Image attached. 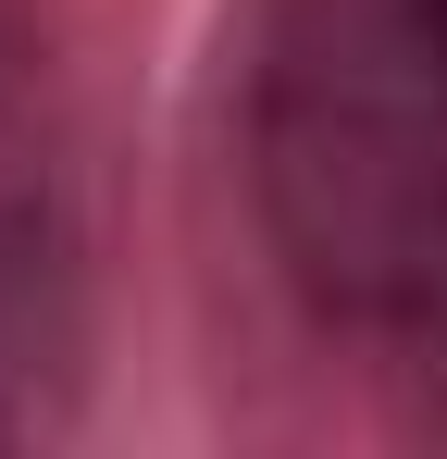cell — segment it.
Returning a JSON list of instances; mask_svg holds the SVG:
<instances>
[{
    "label": "cell",
    "mask_w": 447,
    "mask_h": 459,
    "mask_svg": "<svg viewBox=\"0 0 447 459\" xmlns=\"http://www.w3.org/2000/svg\"><path fill=\"white\" fill-rule=\"evenodd\" d=\"M236 174L311 310L447 348V0H249Z\"/></svg>",
    "instance_id": "6da1fadb"
}]
</instances>
